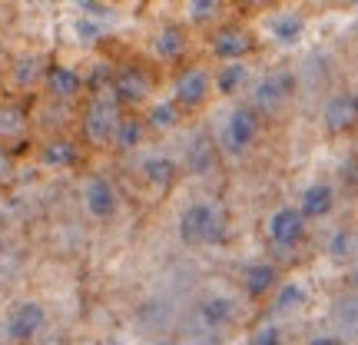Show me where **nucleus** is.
Masks as SVG:
<instances>
[{"label": "nucleus", "mask_w": 358, "mask_h": 345, "mask_svg": "<svg viewBox=\"0 0 358 345\" xmlns=\"http://www.w3.org/2000/svg\"><path fill=\"white\" fill-rule=\"evenodd\" d=\"M123 116V103L116 100L113 87H96L83 110V136L93 146H106L113 140V129Z\"/></svg>", "instance_id": "obj_1"}, {"label": "nucleus", "mask_w": 358, "mask_h": 345, "mask_svg": "<svg viewBox=\"0 0 358 345\" xmlns=\"http://www.w3.org/2000/svg\"><path fill=\"white\" fill-rule=\"evenodd\" d=\"M179 236L189 246H203V243L219 239V223H216L213 206H206V203L189 206V209L182 213V219H179Z\"/></svg>", "instance_id": "obj_2"}, {"label": "nucleus", "mask_w": 358, "mask_h": 345, "mask_svg": "<svg viewBox=\"0 0 358 345\" xmlns=\"http://www.w3.org/2000/svg\"><path fill=\"white\" fill-rule=\"evenodd\" d=\"M110 87H113V93H116V100L120 103L136 106V103H143L150 93H153V77H150L143 66H123V70H116L113 73Z\"/></svg>", "instance_id": "obj_3"}, {"label": "nucleus", "mask_w": 358, "mask_h": 345, "mask_svg": "<svg viewBox=\"0 0 358 345\" xmlns=\"http://www.w3.org/2000/svg\"><path fill=\"white\" fill-rule=\"evenodd\" d=\"M176 103L179 106H203L206 97H209V73H206L203 66H186L182 73L176 77Z\"/></svg>", "instance_id": "obj_4"}, {"label": "nucleus", "mask_w": 358, "mask_h": 345, "mask_svg": "<svg viewBox=\"0 0 358 345\" xmlns=\"http://www.w3.org/2000/svg\"><path fill=\"white\" fill-rule=\"evenodd\" d=\"M256 136H259V116H256V110L239 106V110L229 116V127H226V146H229L232 153H243V150L256 140Z\"/></svg>", "instance_id": "obj_5"}, {"label": "nucleus", "mask_w": 358, "mask_h": 345, "mask_svg": "<svg viewBox=\"0 0 358 345\" xmlns=\"http://www.w3.org/2000/svg\"><path fill=\"white\" fill-rule=\"evenodd\" d=\"M83 199H87L90 216L110 219V216L116 213V190L110 186V179L93 176V179L87 183V192H83Z\"/></svg>", "instance_id": "obj_6"}, {"label": "nucleus", "mask_w": 358, "mask_h": 345, "mask_svg": "<svg viewBox=\"0 0 358 345\" xmlns=\"http://www.w3.org/2000/svg\"><path fill=\"white\" fill-rule=\"evenodd\" d=\"M213 50H216L219 60H229V64H236L239 57H245V53L252 50V34H245L243 27H226V30H219V34H216Z\"/></svg>", "instance_id": "obj_7"}, {"label": "nucleus", "mask_w": 358, "mask_h": 345, "mask_svg": "<svg viewBox=\"0 0 358 345\" xmlns=\"http://www.w3.org/2000/svg\"><path fill=\"white\" fill-rule=\"evenodd\" d=\"M268 232H272V239L279 246H295L302 239V232H306V216L299 209H279L272 216V223H268Z\"/></svg>", "instance_id": "obj_8"}, {"label": "nucleus", "mask_w": 358, "mask_h": 345, "mask_svg": "<svg viewBox=\"0 0 358 345\" xmlns=\"http://www.w3.org/2000/svg\"><path fill=\"white\" fill-rule=\"evenodd\" d=\"M43 309L37 306V302H24V306H17V312L10 316V339H17V342H27V339H34V335L43 329Z\"/></svg>", "instance_id": "obj_9"}, {"label": "nucleus", "mask_w": 358, "mask_h": 345, "mask_svg": "<svg viewBox=\"0 0 358 345\" xmlns=\"http://www.w3.org/2000/svg\"><path fill=\"white\" fill-rule=\"evenodd\" d=\"M47 93H50L53 100H73L83 87V80H80L77 70H70V66H47Z\"/></svg>", "instance_id": "obj_10"}, {"label": "nucleus", "mask_w": 358, "mask_h": 345, "mask_svg": "<svg viewBox=\"0 0 358 345\" xmlns=\"http://www.w3.org/2000/svg\"><path fill=\"white\" fill-rule=\"evenodd\" d=\"M289 93H292V77H282V73H275V77H266L256 87V103H259V106H266V110H275V106H279Z\"/></svg>", "instance_id": "obj_11"}, {"label": "nucleus", "mask_w": 358, "mask_h": 345, "mask_svg": "<svg viewBox=\"0 0 358 345\" xmlns=\"http://www.w3.org/2000/svg\"><path fill=\"white\" fill-rule=\"evenodd\" d=\"M355 120H358V113H355L352 97H335V100H329V106H325V127L332 129V133L348 129Z\"/></svg>", "instance_id": "obj_12"}, {"label": "nucleus", "mask_w": 358, "mask_h": 345, "mask_svg": "<svg viewBox=\"0 0 358 345\" xmlns=\"http://www.w3.org/2000/svg\"><path fill=\"white\" fill-rule=\"evenodd\" d=\"M27 133V110L17 103H0V140H17Z\"/></svg>", "instance_id": "obj_13"}, {"label": "nucleus", "mask_w": 358, "mask_h": 345, "mask_svg": "<svg viewBox=\"0 0 358 345\" xmlns=\"http://www.w3.org/2000/svg\"><path fill=\"white\" fill-rule=\"evenodd\" d=\"M153 47L163 60H176V57H182V50H186V34H182V27H163Z\"/></svg>", "instance_id": "obj_14"}, {"label": "nucleus", "mask_w": 358, "mask_h": 345, "mask_svg": "<svg viewBox=\"0 0 358 345\" xmlns=\"http://www.w3.org/2000/svg\"><path fill=\"white\" fill-rule=\"evenodd\" d=\"M332 209V190L329 186H308L306 196H302V216L308 219H315V216H325Z\"/></svg>", "instance_id": "obj_15"}, {"label": "nucleus", "mask_w": 358, "mask_h": 345, "mask_svg": "<svg viewBox=\"0 0 358 345\" xmlns=\"http://www.w3.org/2000/svg\"><path fill=\"white\" fill-rule=\"evenodd\" d=\"M143 140V123L136 116H120V123L113 129V146L116 150H133V146H140Z\"/></svg>", "instance_id": "obj_16"}, {"label": "nucleus", "mask_w": 358, "mask_h": 345, "mask_svg": "<svg viewBox=\"0 0 358 345\" xmlns=\"http://www.w3.org/2000/svg\"><path fill=\"white\" fill-rule=\"evenodd\" d=\"M40 156L47 167H70V163H77V146L73 140H50Z\"/></svg>", "instance_id": "obj_17"}, {"label": "nucleus", "mask_w": 358, "mask_h": 345, "mask_svg": "<svg viewBox=\"0 0 358 345\" xmlns=\"http://www.w3.org/2000/svg\"><path fill=\"white\" fill-rule=\"evenodd\" d=\"M143 173H146V179H150L153 186H169L173 176H176V163L156 156V160H146V163H143Z\"/></svg>", "instance_id": "obj_18"}, {"label": "nucleus", "mask_w": 358, "mask_h": 345, "mask_svg": "<svg viewBox=\"0 0 358 345\" xmlns=\"http://www.w3.org/2000/svg\"><path fill=\"white\" fill-rule=\"evenodd\" d=\"M37 77H43V60H40V57H24V60H17L13 80H17L20 87H34Z\"/></svg>", "instance_id": "obj_19"}, {"label": "nucleus", "mask_w": 358, "mask_h": 345, "mask_svg": "<svg viewBox=\"0 0 358 345\" xmlns=\"http://www.w3.org/2000/svg\"><path fill=\"white\" fill-rule=\"evenodd\" d=\"M189 7V20L192 24H209L216 20L219 10H222V0H186Z\"/></svg>", "instance_id": "obj_20"}, {"label": "nucleus", "mask_w": 358, "mask_h": 345, "mask_svg": "<svg viewBox=\"0 0 358 345\" xmlns=\"http://www.w3.org/2000/svg\"><path fill=\"white\" fill-rule=\"evenodd\" d=\"M275 282V269L272 266H252L249 272H245V289L252 295H262Z\"/></svg>", "instance_id": "obj_21"}, {"label": "nucleus", "mask_w": 358, "mask_h": 345, "mask_svg": "<svg viewBox=\"0 0 358 345\" xmlns=\"http://www.w3.org/2000/svg\"><path fill=\"white\" fill-rule=\"evenodd\" d=\"M272 34H275L282 43H292V40L302 34V20H299L295 13H282V17L272 20Z\"/></svg>", "instance_id": "obj_22"}, {"label": "nucleus", "mask_w": 358, "mask_h": 345, "mask_svg": "<svg viewBox=\"0 0 358 345\" xmlns=\"http://www.w3.org/2000/svg\"><path fill=\"white\" fill-rule=\"evenodd\" d=\"M176 120H179L176 103H156L153 110H150V127H156V129L176 127Z\"/></svg>", "instance_id": "obj_23"}, {"label": "nucleus", "mask_w": 358, "mask_h": 345, "mask_svg": "<svg viewBox=\"0 0 358 345\" xmlns=\"http://www.w3.org/2000/svg\"><path fill=\"white\" fill-rule=\"evenodd\" d=\"M243 80H245V66L236 60V64H229L222 73H219V93H236Z\"/></svg>", "instance_id": "obj_24"}, {"label": "nucleus", "mask_w": 358, "mask_h": 345, "mask_svg": "<svg viewBox=\"0 0 358 345\" xmlns=\"http://www.w3.org/2000/svg\"><path fill=\"white\" fill-rule=\"evenodd\" d=\"M229 316H232V306L226 299H213V302L203 306V319L209 325H222V322H229Z\"/></svg>", "instance_id": "obj_25"}, {"label": "nucleus", "mask_w": 358, "mask_h": 345, "mask_svg": "<svg viewBox=\"0 0 358 345\" xmlns=\"http://www.w3.org/2000/svg\"><path fill=\"white\" fill-rule=\"evenodd\" d=\"M209 163H213V156H209V143L206 140H196L189 150V167L192 173H203V169H209Z\"/></svg>", "instance_id": "obj_26"}, {"label": "nucleus", "mask_w": 358, "mask_h": 345, "mask_svg": "<svg viewBox=\"0 0 358 345\" xmlns=\"http://www.w3.org/2000/svg\"><path fill=\"white\" fill-rule=\"evenodd\" d=\"M302 299H306V295H302V289H299V286H285V289L279 293V306L282 309H292V306H299Z\"/></svg>", "instance_id": "obj_27"}, {"label": "nucleus", "mask_w": 358, "mask_h": 345, "mask_svg": "<svg viewBox=\"0 0 358 345\" xmlns=\"http://www.w3.org/2000/svg\"><path fill=\"white\" fill-rule=\"evenodd\" d=\"M252 345H282V339H279V332L275 329H262V332L256 335V342Z\"/></svg>", "instance_id": "obj_28"}, {"label": "nucleus", "mask_w": 358, "mask_h": 345, "mask_svg": "<svg viewBox=\"0 0 358 345\" xmlns=\"http://www.w3.org/2000/svg\"><path fill=\"white\" fill-rule=\"evenodd\" d=\"M77 34H80V37H96L100 30H96L93 24H87V20H80V24H77Z\"/></svg>", "instance_id": "obj_29"}, {"label": "nucleus", "mask_w": 358, "mask_h": 345, "mask_svg": "<svg viewBox=\"0 0 358 345\" xmlns=\"http://www.w3.org/2000/svg\"><path fill=\"white\" fill-rule=\"evenodd\" d=\"M345 246H348L345 236H335V239H332V253H335V256H345Z\"/></svg>", "instance_id": "obj_30"}, {"label": "nucleus", "mask_w": 358, "mask_h": 345, "mask_svg": "<svg viewBox=\"0 0 358 345\" xmlns=\"http://www.w3.org/2000/svg\"><path fill=\"white\" fill-rule=\"evenodd\" d=\"M7 173H10V156H7L3 150H0V179L7 176Z\"/></svg>", "instance_id": "obj_31"}, {"label": "nucleus", "mask_w": 358, "mask_h": 345, "mask_svg": "<svg viewBox=\"0 0 358 345\" xmlns=\"http://www.w3.org/2000/svg\"><path fill=\"white\" fill-rule=\"evenodd\" d=\"M308 345H338V342H332V339H315V342H308Z\"/></svg>", "instance_id": "obj_32"}, {"label": "nucleus", "mask_w": 358, "mask_h": 345, "mask_svg": "<svg viewBox=\"0 0 358 345\" xmlns=\"http://www.w3.org/2000/svg\"><path fill=\"white\" fill-rule=\"evenodd\" d=\"M245 3H252V7H266V3H272V0H245Z\"/></svg>", "instance_id": "obj_33"}, {"label": "nucleus", "mask_w": 358, "mask_h": 345, "mask_svg": "<svg viewBox=\"0 0 358 345\" xmlns=\"http://www.w3.org/2000/svg\"><path fill=\"white\" fill-rule=\"evenodd\" d=\"M352 103H355V113H358V93H355V97H352Z\"/></svg>", "instance_id": "obj_34"}]
</instances>
